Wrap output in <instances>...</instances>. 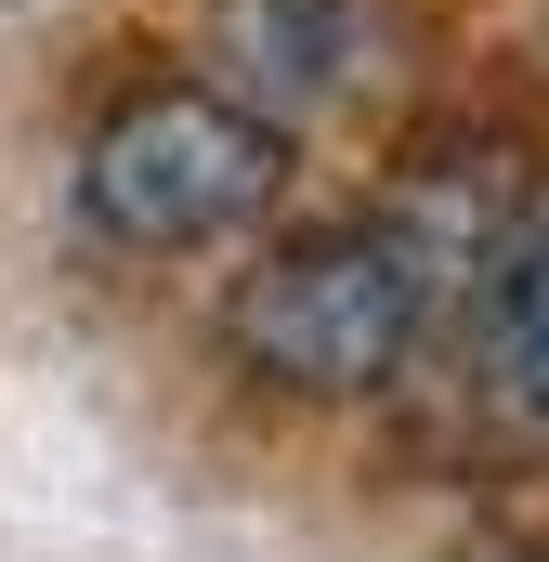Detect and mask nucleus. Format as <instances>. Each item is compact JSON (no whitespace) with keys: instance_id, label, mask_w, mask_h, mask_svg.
Listing matches in <instances>:
<instances>
[{"instance_id":"obj_1","label":"nucleus","mask_w":549,"mask_h":562,"mask_svg":"<svg viewBox=\"0 0 549 562\" xmlns=\"http://www.w3.org/2000/svg\"><path fill=\"white\" fill-rule=\"evenodd\" d=\"M432 288H445V262L418 249L393 210L380 223L367 210L354 223H301V236H274L262 262L236 276L223 340H236L249 380L301 393V406H367V393L406 380V353L432 340Z\"/></svg>"},{"instance_id":"obj_2","label":"nucleus","mask_w":549,"mask_h":562,"mask_svg":"<svg viewBox=\"0 0 549 562\" xmlns=\"http://www.w3.org/2000/svg\"><path fill=\"white\" fill-rule=\"evenodd\" d=\"M274 196H288V132L249 119L223 79H144L79 144V223L105 249H132V262L223 249V236L262 223Z\"/></svg>"},{"instance_id":"obj_3","label":"nucleus","mask_w":549,"mask_h":562,"mask_svg":"<svg viewBox=\"0 0 549 562\" xmlns=\"http://www.w3.org/2000/svg\"><path fill=\"white\" fill-rule=\"evenodd\" d=\"M380 0H210V66L249 119H314L380 66Z\"/></svg>"},{"instance_id":"obj_4","label":"nucleus","mask_w":549,"mask_h":562,"mask_svg":"<svg viewBox=\"0 0 549 562\" xmlns=\"http://www.w3.org/2000/svg\"><path fill=\"white\" fill-rule=\"evenodd\" d=\"M497 367H511V393L549 419V249H524L497 276Z\"/></svg>"}]
</instances>
